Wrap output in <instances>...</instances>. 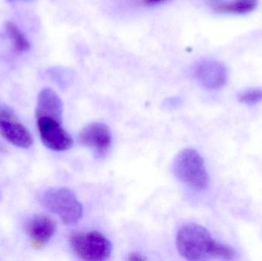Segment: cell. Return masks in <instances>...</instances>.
Listing matches in <instances>:
<instances>
[{
    "mask_svg": "<svg viewBox=\"0 0 262 261\" xmlns=\"http://www.w3.org/2000/svg\"><path fill=\"white\" fill-rule=\"evenodd\" d=\"M179 253L188 260H235L238 254L232 247L217 242L201 225L188 224L177 236Z\"/></svg>",
    "mask_w": 262,
    "mask_h": 261,
    "instance_id": "1",
    "label": "cell"
},
{
    "mask_svg": "<svg viewBox=\"0 0 262 261\" xmlns=\"http://www.w3.org/2000/svg\"><path fill=\"white\" fill-rule=\"evenodd\" d=\"M173 173L179 180L195 191H203L209 186L204 160L193 149H185L176 156Z\"/></svg>",
    "mask_w": 262,
    "mask_h": 261,
    "instance_id": "2",
    "label": "cell"
},
{
    "mask_svg": "<svg viewBox=\"0 0 262 261\" xmlns=\"http://www.w3.org/2000/svg\"><path fill=\"white\" fill-rule=\"evenodd\" d=\"M42 203L47 209L56 214L66 225H76L82 218V205L75 195L68 188L47 190L43 194Z\"/></svg>",
    "mask_w": 262,
    "mask_h": 261,
    "instance_id": "3",
    "label": "cell"
},
{
    "mask_svg": "<svg viewBox=\"0 0 262 261\" xmlns=\"http://www.w3.org/2000/svg\"><path fill=\"white\" fill-rule=\"evenodd\" d=\"M69 242L74 253L84 260L104 261L112 254V243L98 231L73 233Z\"/></svg>",
    "mask_w": 262,
    "mask_h": 261,
    "instance_id": "4",
    "label": "cell"
},
{
    "mask_svg": "<svg viewBox=\"0 0 262 261\" xmlns=\"http://www.w3.org/2000/svg\"><path fill=\"white\" fill-rule=\"evenodd\" d=\"M0 133L12 145L20 148H29L33 137L28 129L18 120L12 109L0 104Z\"/></svg>",
    "mask_w": 262,
    "mask_h": 261,
    "instance_id": "5",
    "label": "cell"
},
{
    "mask_svg": "<svg viewBox=\"0 0 262 261\" xmlns=\"http://www.w3.org/2000/svg\"><path fill=\"white\" fill-rule=\"evenodd\" d=\"M61 124L52 118H37L41 141L46 147L54 151H66L73 145L72 136L63 128Z\"/></svg>",
    "mask_w": 262,
    "mask_h": 261,
    "instance_id": "6",
    "label": "cell"
},
{
    "mask_svg": "<svg viewBox=\"0 0 262 261\" xmlns=\"http://www.w3.org/2000/svg\"><path fill=\"white\" fill-rule=\"evenodd\" d=\"M78 142L91 149L99 157L105 156L110 150L112 136L110 129L102 123H92L82 129L78 135Z\"/></svg>",
    "mask_w": 262,
    "mask_h": 261,
    "instance_id": "7",
    "label": "cell"
},
{
    "mask_svg": "<svg viewBox=\"0 0 262 261\" xmlns=\"http://www.w3.org/2000/svg\"><path fill=\"white\" fill-rule=\"evenodd\" d=\"M194 76L206 89L219 90L227 82V68L223 62L216 60H203L195 64Z\"/></svg>",
    "mask_w": 262,
    "mask_h": 261,
    "instance_id": "8",
    "label": "cell"
},
{
    "mask_svg": "<svg viewBox=\"0 0 262 261\" xmlns=\"http://www.w3.org/2000/svg\"><path fill=\"white\" fill-rule=\"evenodd\" d=\"M36 118L49 117L62 123L63 104L55 90L46 87L40 91L37 100Z\"/></svg>",
    "mask_w": 262,
    "mask_h": 261,
    "instance_id": "9",
    "label": "cell"
},
{
    "mask_svg": "<svg viewBox=\"0 0 262 261\" xmlns=\"http://www.w3.org/2000/svg\"><path fill=\"white\" fill-rule=\"evenodd\" d=\"M26 229L34 248H40L53 237L56 226L55 222L49 218L37 216L29 221Z\"/></svg>",
    "mask_w": 262,
    "mask_h": 261,
    "instance_id": "10",
    "label": "cell"
},
{
    "mask_svg": "<svg viewBox=\"0 0 262 261\" xmlns=\"http://www.w3.org/2000/svg\"><path fill=\"white\" fill-rule=\"evenodd\" d=\"M258 3L259 0H233L230 3L216 5L214 9L219 13L243 15L255 10Z\"/></svg>",
    "mask_w": 262,
    "mask_h": 261,
    "instance_id": "11",
    "label": "cell"
},
{
    "mask_svg": "<svg viewBox=\"0 0 262 261\" xmlns=\"http://www.w3.org/2000/svg\"><path fill=\"white\" fill-rule=\"evenodd\" d=\"M6 33L12 41L14 52L18 54L26 53L30 50V44L19 28L12 21L6 25Z\"/></svg>",
    "mask_w": 262,
    "mask_h": 261,
    "instance_id": "12",
    "label": "cell"
},
{
    "mask_svg": "<svg viewBox=\"0 0 262 261\" xmlns=\"http://www.w3.org/2000/svg\"><path fill=\"white\" fill-rule=\"evenodd\" d=\"M238 100L242 104L252 106L262 101V89L252 88L238 94Z\"/></svg>",
    "mask_w": 262,
    "mask_h": 261,
    "instance_id": "13",
    "label": "cell"
},
{
    "mask_svg": "<svg viewBox=\"0 0 262 261\" xmlns=\"http://www.w3.org/2000/svg\"><path fill=\"white\" fill-rule=\"evenodd\" d=\"M129 260H146V257H143V256L140 255L139 254H130V257H129Z\"/></svg>",
    "mask_w": 262,
    "mask_h": 261,
    "instance_id": "14",
    "label": "cell"
},
{
    "mask_svg": "<svg viewBox=\"0 0 262 261\" xmlns=\"http://www.w3.org/2000/svg\"><path fill=\"white\" fill-rule=\"evenodd\" d=\"M162 1H163V0H146L148 4H156V3H160Z\"/></svg>",
    "mask_w": 262,
    "mask_h": 261,
    "instance_id": "15",
    "label": "cell"
},
{
    "mask_svg": "<svg viewBox=\"0 0 262 261\" xmlns=\"http://www.w3.org/2000/svg\"><path fill=\"white\" fill-rule=\"evenodd\" d=\"M9 1L15 2V1H18V0H9ZM23 1H32V0H23Z\"/></svg>",
    "mask_w": 262,
    "mask_h": 261,
    "instance_id": "16",
    "label": "cell"
},
{
    "mask_svg": "<svg viewBox=\"0 0 262 261\" xmlns=\"http://www.w3.org/2000/svg\"><path fill=\"white\" fill-rule=\"evenodd\" d=\"M2 199V195H1V192H0V201H1Z\"/></svg>",
    "mask_w": 262,
    "mask_h": 261,
    "instance_id": "17",
    "label": "cell"
}]
</instances>
